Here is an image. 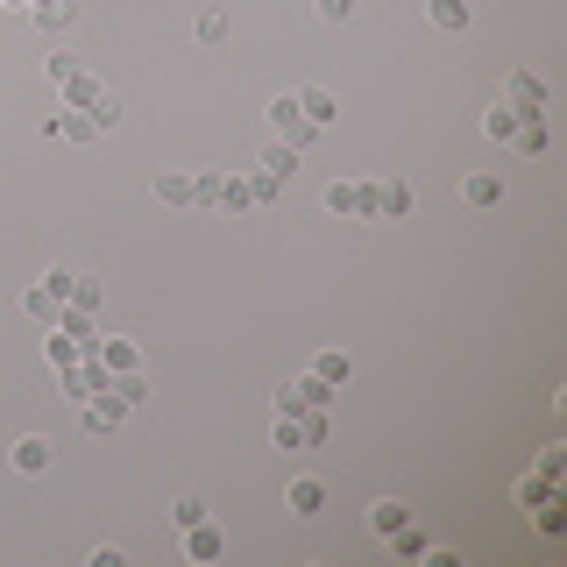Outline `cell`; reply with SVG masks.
Masks as SVG:
<instances>
[{
    "instance_id": "cell-3",
    "label": "cell",
    "mask_w": 567,
    "mask_h": 567,
    "mask_svg": "<svg viewBox=\"0 0 567 567\" xmlns=\"http://www.w3.org/2000/svg\"><path fill=\"white\" fill-rule=\"evenodd\" d=\"M57 376H64V397H78V404H86L93 390H107V383H114L100 355H86V362H71V369H57Z\"/></svg>"
},
{
    "instance_id": "cell-37",
    "label": "cell",
    "mask_w": 567,
    "mask_h": 567,
    "mask_svg": "<svg viewBox=\"0 0 567 567\" xmlns=\"http://www.w3.org/2000/svg\"><path fill=\"white\" fill-rule=\"evenodd\" d=\"M0 8H29V0H0Z\"/></svg>"
},
{
    "instance_id": "cell-11",
    "label": "cell",
    "mask_w": 567,
    "mask_h": 567,
    "mask_svg": "<svg viewBox=\"0 0 567 567\" xmlns=\"http://www.w3.org/2000/svg\"><path fill=\"white\" fill-rule=\"evenodd\" d=\"M404 525H412V504H404V497H376V504H369V532H376V539H390V532H404Z\"/></svg>"
},
{
    "instance_id": "cell-35",
    "label": "cell",
    "mask_w": 567,
    "mask_h": 567,
    "mask_svg": "<svg viewBox=\"0 0 567 567\" xmlns=\"http://www.w3.org/2000/svg\"><path fill=\"white\" fill-rule=\"evenodd\" d=\"M319 22H334V29L355 22V0H319Z\"/></svg>"
},
{
    "instance_id": "cell-33",
    "label": "cell",
    "mask_w": 567,
    "mask_h": 567,
    "mask_svg": "<svg viewBox=\"0 0 567 567\" xmlns=\"http://www.w3.org/2000/svg\"><path fill=\"white\" fill-rule=\"evenodd\" d=\"M199 518H206V504H199V497H178V504H171V525H178V532H192Z\"/></svg>"
},
{
    "instance_id": "cell-30",
    "label": "cell",
    "mask_w": 567,
    "mask_h": 567,
    "mask_svg": "<svg viewBox=\"0 0 567 567\" xmlns=\"http://www.w3.org/2000/svg\"><path fill=\"white\" fill-rule=\"evenodd\" d=\"M192 206H220V171H192Z\"/></svg>"
},
{
    "instance_id": "cell-5",
    "label": "cell",
    "mask_w": 567,
    "mask_h": 567,
    "mask_svg": "<svg viewBox=\"0 0 567 567\" xmlns=\"http://www.w3.org/2000/svg\"><path fill=\"white\" fill-rule=\"evenodd\" d=\"M298 114H305V121H312L319 135H327V128L341 121V100H334L327 86H298Z\"/></svg>"
},
{
    "instance_id": "cell-32",
    "label": "cell",
    "mask_w": 567,
    "mask_h": 567,
    "mask_svg": "<svg viewBox=\"0 0 567 567\" xmlns=\"http://www.w3.org/2000/svg\"><path fill=\"white\" fill-rule=\"evenodd\" d=\"M86 114H93V128H100V135H114V128H121V100H114V93H107L100 107H86Z\"/></svg>"
},
{
    "instance_id": "cell-24",
    "label": "cell",
    "mask_w": 567,
    "mask_h": 567,
    "mask_svg": "<svg viewBox=\"0 0 567 567\" xmlns=\"http://www.w3.org/2000/svg\"><path fill=\"white\" fill-rule=\"evenodd\" d=\"M426 15H433V29H468V0H426Z\"/></svg>"
},
{
    "instance_id": "cell-2",
    "label": "cell",
    "mask_w": 567,
    "mask_h": 567,
    "mask_svg": "<svg viewBox=\"0 0 567 567\" xmlns=\"http://www.w3.org/2000/svg\"><path fill=\"white\" fill-rule=\"evenodd\" d=\"M43 135H50V142H78V149L100 142V128H93V114H86V107H57V114L43 121Z\"/></svg>"
},
{
    "instance_id": "cell-27",
    "label": "cell",
    "mask_w": 567,
    "mask_h": 567,
    "mask_svg": "<svg viewBox=\"0 0 567 567\" xmlns=\"http://www.w3.org/2000/svg\"><path fill=\"white\" fill-rule=\"evenodd\" d=\"M114 397H121L128 412H135V404L149 397V376H142V369H121V376H114Z\"/></svg>"
},
{
    "instance_id": "cell-34",
    "label": "cell",
    "mask_w": 567,
    "mask_h": 567,
    "mask_svg": "<svg viewBox=\"0 0 567 567\" xmlns=\"http://www.w3.org/2000/svg\"><path fill=\"white\" fill-rule=\"evenodd\" d=\"M327 433H334V412H312L305 419V447H327Z\"/></svg>"
},
{
    "instance_id": "cell-22",
    "label": "cell",
    "mask_w": 567,
    "mask_h": 567,
    "mask_svg": "<svg viewBox=\"0 0 567 567\" xmlns=\"http://www.w3.org/2000/svg\"><path fill=\"white\" fill-rule=\"evenodd\" d=\"M419 206V192L404 185V178H390V185H376V213H412Z\"/></svg>"
},
{
    "instance_id": "cell-1",
    "label": "cell",
    "mask_w": 567,
    "mask_h": 567,
    "mask_svg": "<svg viewBox=\"0 0 567 567\" xmlns=\"http://www.w3.org/2000/svg\"><path fill=\"white\" fill-rule=\"evenodd\" d=\"M263 121H270V135H277V142H291V149H312V142H319V128L298 114V93H277V100L263 107Z\"/></svg>"
},
{
    "instance_id": "cell-17",
    "label": "cell",
    "mask_w": 567,
    "mask_h": 567,
    "mask_svg": "<svg viewBox=\"0 0 567 567\" xmlns=\"http://www.w3.org/2000/svg\"><path fill=\"white\" fill-rule=\"evenodd\" d=\"M71 15H78V0H29V22H36L43 36H57Z\"/></svg>"
},
{
    "instance_id": "cell-18",
    "label": "cell",
    "mask_w": 567,
    "mask_h": 567,
    "mask_svg": "<svg viewBox=\"0 0 567 567\" xmlns=\"http://www.w3.org/2000/svg\"><path fill=\"white\" fill-rule=\"evenodd\" d=\"M291 171H298V149H291V142H270V149H263V171H256V178H270V185H291Z\"/></svg>"
},
{
    "instance_id": "cell-25",
    "label": "cell",
    "mask_w": 567,
    "mask_h": 567,
    "mask_svg": "<svg viewBox=\"0 0 567 567\" xmlns=\"http://www.w3.org/2000/svg\"><path fill=\"white\" fill-rule=\"evenodd\" d=\"M461 199H468V206H497V199H504V178H490V171H475V178L461 185Z\"/></svg>"
},
{
    "instance_id": "cell-29",
    "label": "cell",
    "mask_w": 567,
    "mask_h": 567,
    "mask_svg": "<svg viewBox=\"0 0 567 567\" xmlns=\"http://www.w3.org/2000/svg\"><path fill=\"white\" fill-rule=\"evenodd\" d=\"M270 440H277V454H305V419H284L277 412V433Z\"/></svg>"
},
{
    "instance_id": "cell-8",
    "label": "cell",
    "mask_w": 567,
    "mask_h": 567,
    "mask_svg": "<svg viewBox=\"0 0 567 567\" xmlns=\"http://www.w3.org/2000/svg\"><path fill=\"white\" fill-rule=\"evenodd\" d=\"M57 334H71L78 348L93 355V341H100V312H86V305H64V312H57Z\"/></svg>"
},
{
    "instance_id": "cell-9",
    "label": "cell",
    "mask_w": 567,
    "mask_h": 567,
    "mask_svg": "<svg viewBox=\"0 0 567 567\" xmlns=\"http://www.w3.org/2000/svg\"><path fill=\"white\" fill-rule=\"evenodd\" d=\"M504 100H511V107H518V114L532 121V114L546 107V86H539V78H532V71H511V78H504Z\"/></svg>"
},
{
    "instance_id": "cell-19",
    "label": "cell",
    "mask_w": 567,
    "mask_h": 567,
    "mask_svg": "<svg viewBox=\"0 0 567 567\" xmlns=\"http://www.w3.org/2000/svg\"><path fill=\"white\" fill-rule=\"evenodd\" d=\"M256 206V178H220V206L213 213H249Z\"/></svg>"
},
{
    "instance_id": "cell-4",
    "label": "cell",
    "mask_w": 567,
    "mask_h": 567,
    "mask_svg": "<svg viewBox=\"0 0 567 567\" xmlns=\"http://www.w3.org/2000/svg\"><path fill=\"white\" fill-rule=\"evenodd\" d=\"M121 426H128V404L114 397V383L93 390V397H86V433H121Z\"/></svg>"
},
{
    "instance_id": "cell-13",
    "label": "cell",
    "mask_w": 567,
    "mask_h": 567,
    "mask_svg": "<svg viewBox=\"0 0 567 567\" xmlns=\"http://www.w3.org/2000/svg\"><path fill=\"white\" fill-rule=\"evenodd\" d=\"M93 355L107 362V376H121V369H142V348H135V341H121V334H100V341H93Z\"/></svg>"
},
{
    "instance_id": "cell-26",
    "label": "cell",
    "mask_w": 567,
    "mask_h": 567,
    "mask_svg": "<svg viewBox=\"0 0 567 567\" xmlns=\"http://www.w3.org/2000/svg\"><path fill=\"white\" fill-rule=\"evenodd\" d=\"M390 553H397V560H426V553H433V539H426L419 525H404V532H390Z\"/></svg>"
},
{
    "instance_id": "cell-28",
    "label": "cell",
    "mask_w": 567,
    "mask_h": 567,
    "mask_svg": "<svg viewBox=\"0 0 567 567\" xmlns=\"http://www.w3.org/2000/svg\"><path fill=\"white\" fill-rule=\"evenodd\" d=\"M511 142H518V156H546V121H539V114H532V121H518V135H511Z\"/></svg>"
},
{
    "instance_id": "cell-36",
    "label": "cell",
    "mask_w": 567,
    "mask_h": 567,
    "mask_svg": "<svg viewBox=\"0 0 567 567\" xmlns=\"http://www.w3.org/2000/svg\"><path fill=\"white\" fill-rule=\"evenodd\" d=\"M192 36H199V43H220V36H227V15H199Z\"/></svg>"
},
{
    "instance_id": "cell-6",
    "label": "cell",
    "mask_w": 567,
    "mask_h": 567,
    "mask_svg": "<svg viewBox=\"0 0 567 567\" xmlns=\"http://www.w3.org/2000/svg\"><path fill=\"white\" fill-rule=\"evenodd\" d=\"M284 504H291V518H319V511H327V482H319V475H298L291 490H284Z\"/></svg>"
},
{
    "instance_id": "cell-21",
    "label": "cell",
    "mask_w": 567,
    "mask_h": 567,
    "mask_svg": "<svg viewBox=\"0 0 567 567\" xmlns=\"http://www.w3.org/2000/svg\"><path fill=\"white\" fill-rule=\"evenodd\" d=\"M156 199H164V206H192V171H156Z\"/></svg>"
},
{
    "instance_id": "cell-10",
    "label": "cell",
    "mask_w": 567,
    "mask_h": 567,
    "mask_svg": "<svg viewBox=\"0 0 567 567\" xmlns=\"http://www.w3.org/2000/svg\"><path fill=\"white\" fill-rule=\"evenodd\" d=\"M22 312L36 319V327H57V312H64V291H50V284L36 277V284L22 291Z\"/></svg>"
},
{
    "instance_id": "cell-15",
    "label": "cell",
    "mask_w": 567,
    "mask_h": 567,
    "mask_svg": "<svg viewBox=\"0 0 567 567\" xmlns=\"http://www.w3.org/2000/svg\"><path fill=\"white\" fill-rule=\"evenodd\" d=\"M185 553H192V560H220V553H227V532H220L213 518H199V525L185 532Z\"/></svg>"
},
{
    "instance_id": "cell-31",
    "label": "cell",
    "mask_w": 567,
    "mask_h": 567,
    "mask_svg": "<svg viewBox=\"0 0 567 567\" xmlns=\"http://www.w3.org/2000/svg\"><path fill=\"white\" fill-rule=\"evenodd\" d=\"M43 71H50V86H64V78H71V71H86V64H78L71 50H50V57H43Z\"/></svg>"
},
{
    "instance_id": "cell-16",
    "label": "cell",
    "mask_w": 567,
    "mask_h": 567,
    "mask_svg": "<svg viewBox=\"0 0 567 567\" xmlns=\"http://www.w3.org/2000/svg\"><path fill=\"white\" fill-rule=\"evenodd\" d=\"M57 93H64V107H100V100H107V86H100L93 71H71V78H64Z\"/></svg>"
},
{
    "instance_id": "cell-14",
    "label": "cell",
    "mask_w": 567,
    "mask_h": 567,
    "mask_svg": "<svg viewBox=\"0 0 567 567\" xmlns=\"http://www.w3.org/2000/svg\"><path fill=\"white\" fill-rule=\"evenodd\" d=\"M312 376H319V383H334V390H348V383H355V355L319 348V355H312Z\"/></svg>"
},
{
    "instance_id": "cell-23",
    "label": "cell",
    "mask_w": 567,
    "mask_h": 567,
    "mask_svg": "<svg viewBox=\"0 0 567 567\" xmlns=\"http://www.w3.org/2000/svg\"><path fill=\"white\" fill-rule=\"evenodd\" d=\"M78 355H86V348H78V341H71V334H57V327H50V334H43V362H50V369H71V362H78Z\"/></svg>"
},
{
    "instance_id": "cell-20",
    "label": "cell",
    "mask_w": 567,
    "mask_h": 567,
    "mask_svg": "<svg viewBox=\"0 0 567 567\" xmlns=\"http://www.w3.org/2000/svg\"><path fill=\"white\" fill-rule=\"evenodd\" d=\"M518 121H525V114H518L511 100H497L490 114H482V135H490V142H511V135H518Z\"/></svg>"
},
{
    "instance_id": "cell-7",
    "label": "cell",
    "mask_w": 567,
    "mask_h": 567,
    "mask_svg": "<svg viewBox=\"0 0 567 567\" xmlns=\"http://www.w3.org/2000/svg\"><path fill=\"white\" fill-rule=\"evenodd\" d=\"M8 461H15V468H22V475H43V468H50V461H57V447H50V440H43V433H22V440H15V447H8Z\"/></svg>"
},
{
    "instance_id": "cell-12",
    "label": "cell",
    "mask_w": 567,
    "mask_h": 567,
    "mask_svg": "<svg viewBox=\"0 0 567 567\" xmlns=\"http://www.w3.org/2000/svg\"><path fill=\"white\" fill-rule=\"evenodd\" d=\"M327 213H376V185H327Z\"/></svg>"
}]
</instances>
